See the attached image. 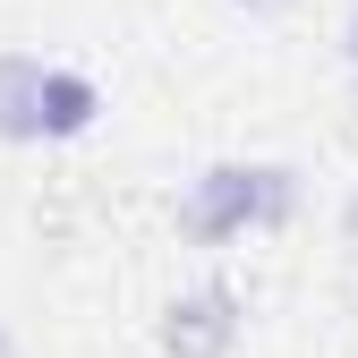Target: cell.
Listing matches in <instances>:
<instances>
[{"mask_svg":"<svg viewBox=\"0 0 358 358\" xmlns=\"http://www.w3.org/2000/svg\"><path fill=\"white\" fill-rule=\"evenodd\" d=\"M341 248H358V188L341 196Z\"/></svg>","mask_w":358,"mask_h":358,"instance_id":"5b68a950","label":"cell"},{"mask_svg":"<svg viewBox=\"0 0 358 358\" xmlns=\"http://www.w3.org/2000/svg\"><path fill=\"white\" fill-rule=\"evenodd\" d=\"M341 60L358 69V0H350V26H341Z\"/></svg>","mask_w":358,"mask_h":358,"instance_id":"8992f818","label":"cell"},{"mask_svg":"<svg viewBox=\"0 0 358 358\" xmlns=\"http://www.w3.org/2000/svg\"><path fill=\"white\" fill-rule=\"evenodd\" d=\"M299 213V171L290 162H213L179 196V231L196 248H231L248 231H282Z\"/></svg>","mask_w":358,"mask_h":358,"instance_id":"6da1fadb","label":"cell"},{"mask_svg":"<svg viewBox=\"0 0 358 358\" xmlns=\"http://www.w3.org/2000/svg\"><path fill=\"white\" fill-rule=\"evenodd\" d=\"M239 333H248V307H239L231 282H196L162 307V350L171 358H231Z\"/></svg>","mask_w":358,"mask_h":358,"instance_id":"7a4b0ae2","label":"cell"},{"mask_svg":"<svg viewBox=\"0 0 358 358\" xmlns=\"http://www.w3.org/2000/svg\"><path fill=\"white\" fill-rule=\"evenodd\" d=\"M43 52H0V145H43Z\"/></svg>","mask_w":358,"mask_h":358,"instance_id":"277c9868","label":"cell"},{"mask_svg":"<svg viewBox=\"0 0 358 358\" xmlns=\"http://www.w3.org/2000/svg\"><path fill=\"white\" fill-rule=\"evenodd\" d=\"M94 120H103V85L52 60L43 69V145H77V137H94Z\"/></svg>","mask_w":358,"mask_h":358,"instance_id":"3957f363","label":"cell"},{"mask_svg":"<svg viewBox=\"0 0 358 358\" xmlns=\"http://www.w3.org/2000/svg\"><path fill=\"white\" fill-rule=\"evenodd\" d=\"M0 358H26V350H17V333H9V324H0Z\"/></svg>","mask_w":358,"mask_h":358,"instance_id":"ba28073f","label":"cell"},{"mask_svg":"<svg viewBox=\"0 0 358 358\" xmlns=\"http://www.w3.org/2000/svg\"><path fill=\"white\" fill-rule=\"evenodd\" d=\"M231 9H248V17H282L290 0H231Z\"/></svg>","mask_w":358,"mask_h":358,"instance_id":"52a82bcc","label":"cell"}]
</instances>
